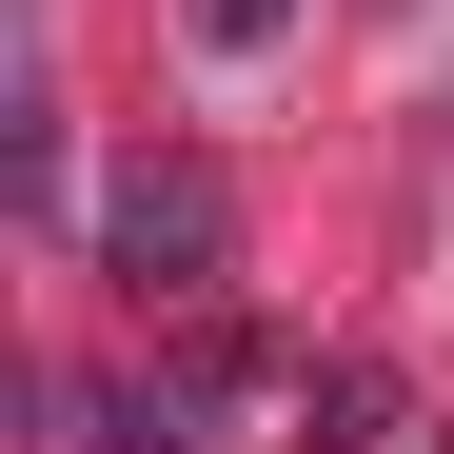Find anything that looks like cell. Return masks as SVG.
Masks as SVG:
<instances>
[{"label": "cell", "mask_w": 454, "mask_h": 454, "mask_svg": "<svg viewBox=\"0 0 454 454\" xmlns=\"http://www.w3.org/2000/svg\"><path fill=\"white\" fill-rule=\"evenodd\" d=\"M99 257H119L138 296H178V317H198V296H217V257H238V198H217L198 159H138V178L99 198Z\"/></svg>", "instance_id": "obj_1"}, {"label": "cell", "mask_w": 454, "mask_h": 454, "mask_svg": "<svg viewBox=\"0 0 454 454\" xmlns=\"http://www.w3.org/2000/svg\"><path fill=\"white\" fill-rule=\"evenodd\" d=\"M296 434H317V454H395V395H375V375H336V395H296Z\"/></svg>", "instance_id": "obj_2"}, {"label": "cell", "mask_w": 454, "mask_h": 454, "mask_svg": "<svg viewBox=\"0 0 454 454\" xmlns=\"http://www.w3.org/2000/svg\"><path fill=\"white\" fill-rule=\"evenodd\" d=\"M277 20H296V0H198V40H217V59H257Z\"/></svg>", "instance_id": "obj_3"}]
</instances>
